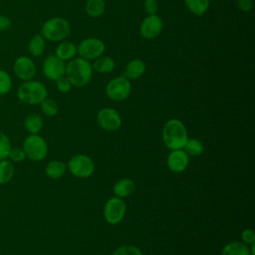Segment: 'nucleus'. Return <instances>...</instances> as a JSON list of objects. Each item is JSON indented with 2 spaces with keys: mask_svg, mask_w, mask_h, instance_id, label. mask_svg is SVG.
Segmentation results:
<instances>
[{
  "mask_svg": "<svg viewBox=\"0 0 255 255\" xmlns=\"http://www.w3.org/2000/svg\"><path fill=\"white\" fill-rule=\"evenodd\" d=\"M47 95L46 86L42 82L33 79L23 82L17 91L19 101L27 105H39L47 98Z\"/></svg>",
  "mask_w": 255,
  "mask_h": 255,
  "instance_id": "nucleus-3",
  "label": "nucleus"
},
{
  "mask_svg": "<svg viewBox=\"0 0 255 255\" xmlns=\"http://www.w3.org/2000/svg\"><path fill=\"white\" fill-rule=\"evenodd\" d=\"M12 21L8 16L0 14V31H7L11 28Z\"/></svg>",
  "mask_w": 255,
  "mask_h": 255,
  "instance_id": "nucleus-36",
  "label": "nucleus"
},
{
  "mask_svg": "<svg viewBox=\"0 0 255 255\" xmlns=\"http://www.w3.org/2000/svg\"><path fill=\"white\" fill-rule=\"evenodd\" d=\"M39 105L41 112L47 117H54L59 112V106L53 99L46 98Z\"/></svg>",
  "mask_w": 255,
  "mask_h": 255,
  "instance_id": "nucleus-27",
  "label": "nucleus"
},
{
  "mask_svg": "<svg viewBox=\"0 0 255 255\" xmlns=\"http://www.w3.org/2000/svg\"><path fill=\"white\" fill-rule=\"evenodd\" d=\"M55 82H56V87H57L58 91L63 94L69 93L73 87L71 82L68 80V78L65 75L62 76L61 78H59L58 80H56Z\"/></svg>",
  "mask_w": 255,
  "mask_h": 255,
  "instance_id": "nucleus-32",
  "label": "nucleus"
},
{
  "mask_svg": "<svg viewBox=\"0 0 255 255\" xmlns=\"http://www.w3.org/2000/svg\"><path fill=\"white\" fill-rule=\"evenodd\" d=\"M131 92V85L125 76H119L112 79L106 86V94L108 98L115 102L127 100Z\"/></svg>",
  "mask_w": 255,
  "mask_h": 255,
  "instance_id": "nucleus-6",
  "label": "nucleus"
},
{
  "mask_svg": "<svg viewBox=\"0 0 255 255\" xmlns=\"http://www.w3.org/2000/svg\"><path fill=\"white\" fill-rule=\"evenodd\" d=\"M163 28V21L157 14L147 15L140 22L139 34L147 40H151L159 36Z\"/></svg>",
  "mask_w": 255,
  "mask_h": 255,
  "instance_id": "nucleus-11",
  "label": "nucleus"
},
{
  "mask_svg": "<svg viewBox=\"0 0 255 255\" xmlns=\"http://www.w3.org/2000/svg\"><path fill=\"white\" fill-rule=\"evenodd\" d=\"M112 255H143L142 252L133 245H123L117 248Z\"/></svg>",
  "mask_w": 255,
  "mask_h": 255,
  "instance_id": "nucleus-30",
  "label": "nucleus"
},
{
  "mask_svg": "<svg viewBox=\"0 0 255 255\" xmlns=\"http://www.w3.org/2000/svg\"><path fill=\"white\" fill-rule=\"evenodd\" d=\"M11 147V141L7 134L0 131V160L6 159L8 157V153Z\"/></svg>",
  "mask_w": 255,
  "mask_h": 255,
  "instance_id": "nucleus-29",
  "label": "nucleus"
},
{
  "mask_svg": "<svg viewBox=\"0 0 255 255\" xmlns=\"http://www.w3.org/2000/svg\"><path fill=\"white\" fill-rule=\"evenodd\" d=\"M68 168L76 177L86 178L94 173L95 163L93 159L86 154H76L69 160Z\"/></svg>",
  "mask_w": 255,
  "mask_h": 255,
  "instance_id": "nucleus-9",
  "label": "nucleus"
},
{
  "mask_svg": "<svg viewBox=\"0 0 255 255\" xmlns=\"http://www.w3.org/2000/svg\"><path fill=\"white\" fill-rule=\"evenodd\" d=\"M134 190H135V184L133 180H131L130 178H121L114 184V187H113L115 196L120 198L128 197L133 193Z\"/></svg>",
  "mask_w": 255,
  "mask_h": 255,
  "instance_id": "nucleus-16",
  "label": "nucleus"
},
{
  "mask_svg": "<svg viewBox=\"0 0 255 255\" xmlns=\"http://www.w3.org/2000/svg\"><path fill=\"white\" fill-rule=\"evenodd\" d=\"M13 71L15 76L21 81H29L36 75V65L31 58L27 56H20L13 64Z\"/></svg>",
  "mask_w": 255,
  "mask_h": 255,
  "instance_id": "nucleus-13",
  "label": "nucleus"
},
{
  "mask_svg": "<svg viewBox=\"0 0 255 255\" xmlns=\"http://www.w3.org/2000/svg\"><path fill=\"white\" fill-rule=\"evenodd\" d=\"M44 76L50 81H56L65 75L66 64L56 55H49L45 58L42 66Z\"/></svg>",
  "mask_w": 255,
  "mask_h": 255,
  "instance_id": "nucleus-12",
  "label": "nucleus"
},
{
  "mask_svg": "<svg viewBox=\"0 0 255 255\" xmlns=\"http://www.w3.org/2000/svg\"><path fill=\"white\" fill-rule=\"evenodd\" d=\"M12 78L10 74L0 69V96L8 94L12 89Z\"/></svg>",
  "mask_w": 255,
  "mask_h": 255,
  "instance_id": "nucleus-28",
  "label": "nucleus"
},
{
  "mask_svg": "<svg viewBox=\"0 0 255 255\" xmlns=\"http://www.w3.org/2000/svg\"><path fill=\"white\" fill-rule=\"evenodd\" d=\"M65 76L71 82L72 86L83 88L87 86L93 77L92 64L81 57L74 58L66 64Z\"/></svg>",
  "mask_w": 255,
  "mask_h": 255,
  "instance_id": "nucleus-1",
  "label": "nucleus"
},
{
  "mask_svg": "<svg viewBox=\"0 0 255 255\" xmlns=\"http://www.w3.org/2000/svg\"><path fill=\"white\" fill-rule=\"evenodd\" d=\"M46 48V40L41 34L34 35L28 43V52L33 57H40L44 54Z\"/></svg>",
  "mask_w": 255,
  "mask_h": 255,
  "instance_id": "nucleus-20",
  "label": "nucleus"
},
{
  "mask_svg": "<svg viewBox=\"0 0 255 255\" xmlns=\"http://www.w3.org/2000/svg\"><path fill=\"white\" fill-rule=\"evenodd\" d=\"M22 148L26 157L33 161L43 160L48 153V144L38 133L28 135L23 141Z\"/></svg>",
  "mask_w": 255,
  "mask_h": 255,
  "instance_id": "nucleus-5",
  "label": "nucleus"
},
{
  "mask_svg": "<svg viewBox=\"0 0 255 255\" xmlns=\"http://www.w3.org/2000/svg\"><path fill=\"white\" fill-rule=\"evenodd\" d=\"M67 166L61 160H52L48 162L45 167V173L48 177L53 179H58L62 177L66 172Z\"/></svg>",
  "mask_w": 255,
  "mask_h": 255,
  "instance_id": "nucleus-22",
  "label": "nucleus"
},
{
  "mask_svg": "<svg viewBox=\"0 0 255 255\" xmlns=\"http://www.w3.org/2000/svg\"><path fill=\"white\" fill-rule=\"evenodd\" d=\"M184 4L189 12L196 16H202L209 8V0H184Z\"/></svg>",
  "mask_w": 255,
  "mask_h": 255,
  "instance_id": "nucleus-24",
  "label": "nucleus"
},
{
  "mask_svg": "<svg viewBox=\"0 0 255 255\" xmlns=\"http://www.w3.org/2000/svg\"><path fill=\"white\" fill-rule=\"evenodd\" d=\"M241 239L242 242L246 245H250L252 243H255V233L252 229L246 228L241 232Z\"/></svg>",
  "mask_w": 255,
  "mask_h": 255,
  "instance_id": "nucleus-34",
  "label": "nucleus"
},
{
  "mask_svg": "<svg viewBox=\"0 0 255 255\" xmlns=\"http://www.w3.org/2000/svg\"><path fill=\"white\" fill-rule=\"evenodd\" d=\"M24 127L30 134H36L43 128V119L38 114H30L24 120Z\"/></svg>",
  "mask_w": 255,
  "mask_h": 255,
  "instance_id": "nucleus-23",
  "label": "nucleus"
},
{
  "mask_svg": "<svg viewBox=\"0 0 255 255\" xmlns=\"http://www.w3.org/2000/svg\"><path fill=\"white\" fill-rule=\"evenodd\" d=\"M182 149L188 154V156H199L204 151L203 143L196 138H188Z\"/></svg>",
  "mask_w": 255,
  "mask_h": 255,
  "instance_id": "nucleus-26",
  "label": "nucleus"
},
{
  "mask_svg": "<svg viewBox=\"0 0 255 255\" xmlns=\"http://www.w3.org/2000/svg\"><path fill=\"white\" fill-rule=\"evenodd\" d=\"M8 158L13 162H21L26 158V154L22 147H11L8 153Z\"/></svg>",
  "mask_w": 255,
  "mask_h": 255,
  "instance_id": "nucleus-31",
  "label": "nucleus"
},
{
  "mask_svg": "<svg viewBox=\"0 0 255 255\" xmlns=\"http://www.w3.org/2000/svg\"><path fill=\"white\" fill-rule=\"evenodd\" d=\"M143 8L147 15L156 14L158 11V2L157 0H144L143 1Z\"/></svg>",
  "mask_w": 255,
  "mask_h": 255,
  "instance_id": "nucleus-33",
  "label": "nucleus"
},
{
  "mask_svg": "<svg viewBox=\"0 0 255 255\" xmlns=\"http://www.w3.org/2000/svg\"><path fill=\"white\" fill-rule=\"evenodd\" d=\"M77 54V46L70 41L60 42L55 52V55L64 62L74 59Z\"/></svg>",
  "mask_w": 255,
  "mask_h": 255,
  "instance_id": "nucleus-17",
  "label": "nucleus"
},
{
  "mask_svg": "<svg viewBox=\"0 0 255 255\" xmlns=\"http://www.w3.org/2000/svg\"><path fill=\"white\" fill-rule=\"evenodd\" d=\"M237 7L243 12H249L253 7L252 0H237Z\"/></svg>",
  "mask_w": 255,
  "mask_h": 255,
  "instance_id": "nucleus-35",
  "label": "nucleus"
},
{
  "mask_svg": "<svg viewBox=\"0 0 255 255\" xmlns=\"http://www.w3.org/2000/svg\"><path fill=\"white\" fill-rule=\"evenodd\" d=\"M106 10L105 0H87L85 4V11L91 18L101 17Z\"/></svg>",
  "mask_w": 255,
  "mask_h": 255,
  "instance_id": "nucleus-21",
  "label": "nucleus"
},
{
  "mask_svg": "<svg viewBox=\"0 0 255 255\" xmlns=\"http://www.w3.org/2000/svg\"><path fill=\"white\" fill-rule=\"evenodd\" d=\"M15 168L12 161L6 159L0 160V184L10 182L14 176Z\"/></svg>",
  "mask_w": 255,
  "mask_h": 255,
  "instance_id": "nucleus-25",
  "label": "nucleus"
},
{
  "mask_svg": "<svg viewBox=\"0 0 255 255\" xmlns=\"http://www.w3.org/2000/svg\"><path fill=\"white\" fill-rule=\"evenodd\" d=\"M145 73V64L141 59L130 60L125 69L124 76L128 80L139 79Z\"/></svg>",
  "mask_w": 255,
  "mask_h": 255,
  "instance_id": "nucleus-15",
  "label": "nucleus"
},
{
  "mask_svg": "<svg viewBox=\"0 0 255 255\" xmlns=\"http://www.w3.org/2000/svg\"><path fill=\"white\" fill-rule=\"evenodd\" d=\"M116 67L114 59L109 56H101L95 60V63L92 65L93 71H96L99 74H109Z\"/></svg>",
  "mask_w": 255,
  "mask_h": 255,
  "instance_id": "nucleus-18",
  "label": "nucleus"
},
{
  "mask_svg": "<svg viewBox=\"0 0 255 255\" xmlns=\"http://www.w3.org/2000/svg\"><path fill=\"white\" fill-rule=\"evenodd\" d=\"M162 139L165 146L171 150L182 148L188 139L185 126L180 120H168L162 128Z\"/></svg>",
  "mask_w": 255,
  "mask_h": 255,
  "instance_id": "nucleus-2",
  "label": "nucleus"
},
{
  "mask_svg": "<svg viewBox=\"0 0 255 255\" xmlns=\"http://www.w3.org/2000/svg\"><path fill=\"white\" fill-rule=\"evenodd\" d=\"M221 255H251L248 245L239 241H232L227 243L222 251Z\"/></svg>",
  "mask_w": 255,
  "mask_h": 255,
  "instance_id": "nucleus-19",
  "label": "nucleus"
},
{
  "mask_svg": "<svg viewBox=\"0 0 255 255\" xmlns=\"http://www.w3.org/2000/svg\"><path fill=\"white\" fill-rule=\"evenodd\" d=\"M106 50L105 43L99 38H86L77 46V53L85 60H96L101 57Z\"/></svg>",
  "mask_w": 255,
  "mask_h": 255,
  "instance_id": "nucleus-8",
  "label": "nucleus"
},
{
  "mask_svg": "<svg viewBox=\"0 0 255 255\" xmlns=\"http://www.w3.org/2000/svg\"><path fill=\"white\" fill-rule=\"evenodd\" d=\"M71 33L70 22L63 17L48 19L42 26L41 35L50 42H62Z\"/></svg>",
  "mask_w": 255,
  "mask_h": 255,
  "instance_id": "nucleus-4",
  "label": "nucleus"
},
{
  "mask_svg": "<svg viewBox=\"0 0 255 255\" xmlns=\"http://www.w3.org/2000/svg\"><path fill=\"white\" fill-rule=\"evenodd\" d=\"M96 120L99 127L107 131H116L122 126L120 114L112 108L101 109L96 116Z\"/></svg>",
  "mask_w": 255,
  "mask_h": 255,
  "instance_id": "nucleus-10",
  "label": "nucleus"
},
{
  "mask_svg": "<svg viewBox=\"0 0 255 255\" xmlns=\"http://www.w3.org/2000/svg\"><path fill=\"white\" fill-rule=\"evenodd\" d=\"M127 211V205L123 198L114 196L108 199L104 206V218L105 220L111 224L116 225L119 224L125 217Z\"/></svg>",
  "mask_w": 255,
  "mask_h": 255,
  "instance_id": "nucleus-7",
  "label": "nucleus"
},
{
  "mask_svg": "<svg viewBox=\"0 0 255 255\" xmlns=\"http://www.w3.org/2000/svg\"><path fill=\"white\" fill-rule=\"evenodd\" d=\"M167 167L175 173L183 172L189 163L188 154L182 149H173L167 155Z\"/></svg>",
  "mask_w": 255,
  "mask_h": 255,
  "instance_id": "nucleus-14",
  "label": "nucleus"
}]
</instances>
